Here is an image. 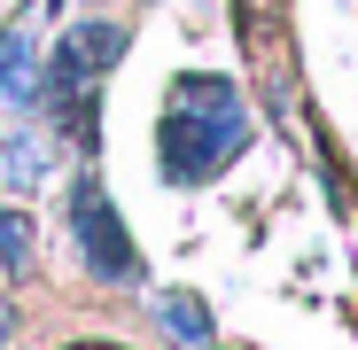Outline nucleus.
<instances>
[{"instance_id": "obj_1", "label": "nucleus", "mask_w": 358, "mask_h": 350, "mask_svg": "<svg viewBox=\"0 0 358 350\" xmlns=\"http://www.w3.org/2000/svg\"><path fill=\"white\" fill-rule=\"evenodd\" d=\"M250 148V101L226 78H171L164 101V180L171 187H203Z\"/></svg>"}, {"instance_id": "obj_2", "label": "nucleus", "mask_w": 358, "mask_h": 350, "mask_svg": "<svg viewBox=\"0 0 358 350\" xmlns=\"http://www.w3.org/2000/svg\"><path fill=\"white\" fill-rule=\"evenodd\" d=\"M71 233H78V249H86V272H101V280H141V249L125 242V226H117L101 180H78V187H71Z\"/></svg>"}, {"instance_id": "obj_3", "label": "nucleus", "mask_w": 358, "mask_h": 350, "mask_svg": "<svg viewBox=\"0 0 358 350\" xmlns=\"http://www.w3.org/2000/svg\"><path fill=\"white\" fill-rule=\"evenodd\" d=\"M125 39H133L125 24H101V16H94V24H78V31H71L63 47L78 54L86 71H117V63H125Z\"/></svg>"}, {"instance_id": "obj_4", "label": "nucleus", "mask_w": 358, "mask_h": 350, "mask_svg": "<svg viewBox=\"0 0 358 350\" xmlns=\"http://www.w3.org/2000/svg\"><path fill=\"white\" fill-rule=\"evenodd\" d=\"M156 319L171 327V342H187V350H203V342H210V304H203V296H187V288L156 296Z\"/></svg>"}, {"instance_id": "obj_5", "label": "nucleus", "mask_w": 358, "mask_h": 350, "mask_svg": "<svg viewBox=\"0 0 358 350\" xmlns=\"http://www.w3.org/2000/svg\"><path fill=\"white\" fill-rule=\"evenodd\" d=\"M234 16H242V47H257V54H280L288 0H234Z\"/></svg>"}, {"instance_id": "obj_6", "label": "nucleus", "mask_w": 358, "mask_h": 350, "mask_svg": "<svg viewBox=\"0 0 358 350\" xmlns=\"http://www.w3.org/2000/svg\"><path fill=\"white\" fill-rule=\"evenodd\" d=\"M31 257V218L24 210H0V272H16Z\"/></svg>"}, {"instance_id": "obj_7", "label": "nucleus", "mask_w": 358, "mask_h": 350, "mask_svg": "<svg viewBox=\"0 0 358 350\" xmlns=\"http://www.w3.org/2000/svg\"><path fill=\"white\" fill-rule=\"evenodd\" d=\"M0 342H8V304H0Z\"/></svg>"}, {"instance_id": "obj_8", "label": "nucleus", "mask_w": 358, "mask_h": 350, "mask_svg": "<svg viewBox=\"0 0 358 350\" xmlns=\"http://www.w3.org/2000/svg\"><path fill=\"white\" fill-rule=\"evenodd\" d=\"M78 350H109V342H78Z\"/></svg>"}, {"instance_id": "obj_9", "label": "nucleus", "mask_w": 358, "mask_h": 350, "mask_svg": "<svg viewBox=\"0 0 358 350\" xmlns=\"http://www.w3.org/2000/svg\"><path fill=\"white\" fill-rule=\"evenodd\" d=\"M203 350H210V342H203Z\"/></svg>"}]
</instances>
